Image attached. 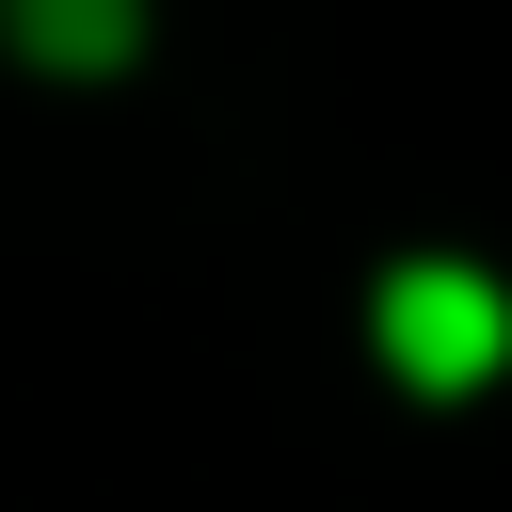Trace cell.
Masks as SVG:
<instances>
[{
    "label": "cell",
    "instance_id": "6da1fadb",
    "mask_svg": "<svg viewBox=\"0 0 512 512\" xmlns=\"http://www.w3.org/2000/svg\"><path fill=\"white\" fill-rule=\"evenodd\" d=\"M384 336H400L416 368H480V352H496V304H480L464 272H400V288H384Z\"/></svg>",
    "mask_w": 512,
    "mask_h": 512
},
{
    "label": "cell",
    "instance_id": "7a4b0ae2",
    "mask_svg": "<svg viewBox=\"0 0 512 512\" xmlns=\"http://www.w3.org/2000/svg\"><path fill=\"white\" fill-rule=\"evenodd\" d=\"M16 32H32L48 64H112V48H128V0H16Z\"/></svg>",
    "mask_w": 512,
    "mask_h": 512
}]
</instances>
